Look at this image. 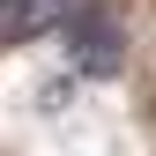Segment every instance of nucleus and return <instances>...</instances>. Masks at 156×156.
Instances as JSON below:
<instances>
[{"label": "nucleus", "instance_id": "nucleus-3", "mask_svg": "<svg viewBox=\"0 0 156 156\" xmlns=\"http://www.w3.org/2000/svg\"><path fill=\"white\" fill-rule=\"evenodd\" d=\"M37 112H67V82H45V89H37Z\"/></svg>", "mask_w": 156, "mask_h": 156}, {"label": "nucleus", "instance_id": "nucleus-1", "mask_svg": "<svg viewBox=\"0 0 156 156\" xmlns=\"http://www.w3.org/2000/svg\"><path fill=\"white\" fill-rule=\"evenodd\" d=\"M67 60H74V74H89V82H112V74L126 67L119 15H112V8H82L67 23Z\"/></svg>", "mask_w": 156, "mask_h": 156}, {"label": "nucleus", "instance_id": "nucleus-2", "mask_svg": "<svg viewBox=\"0 0 156 156\" xmlns=\"http://www.w3.org/2000/svg\"><path fill=\"white\" fill-rule=\"evenodd\" d=\"M67 15V0H8V45H30Z\"/></svg>", "mask_w": 156, "mask_h": 156}]
</instances>
